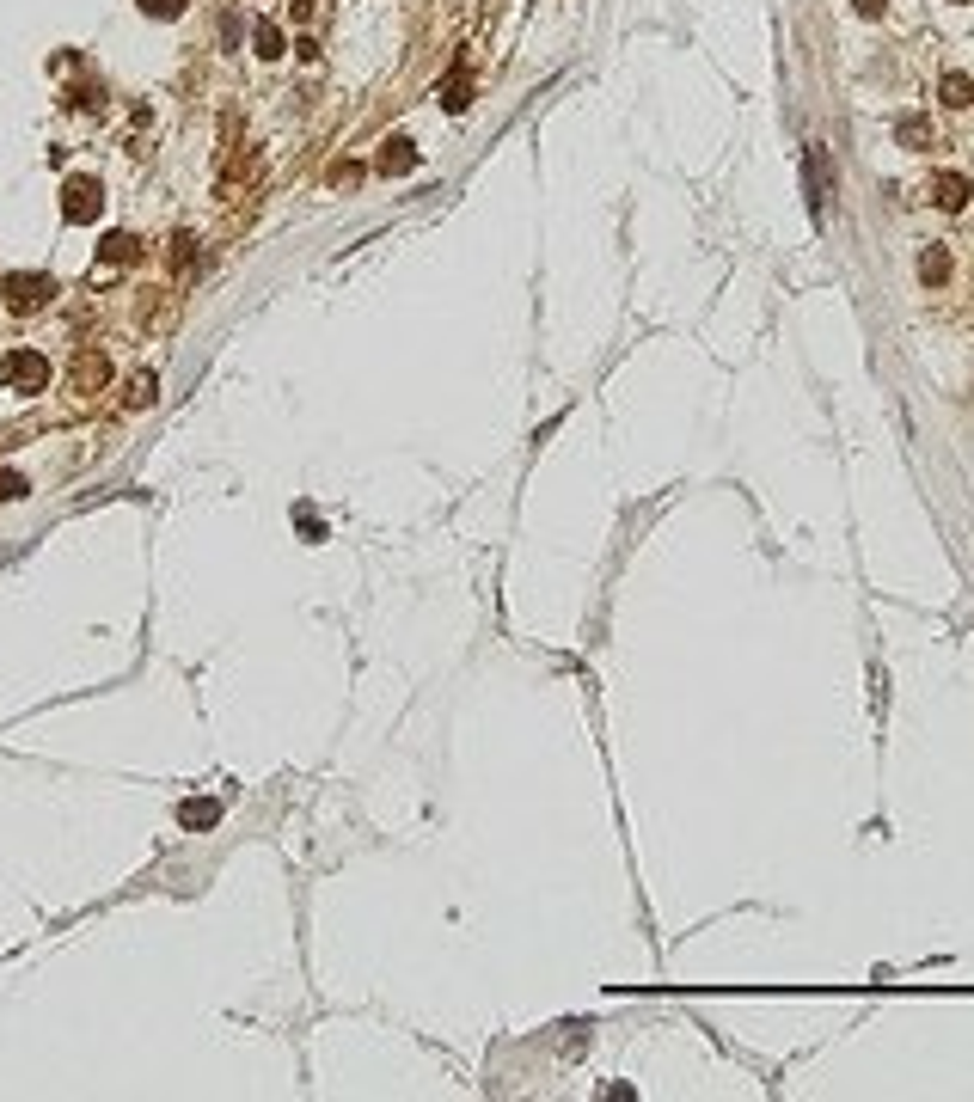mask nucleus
<instances>
[{
    "instance_id": "nucleus-8",
    "label": "nucleus",
    "mask_w": 974,
    "mask_h": 1102,
    "mask_svg": "<svg viewBox=\"0 0 974 1102\" xmlns=\"http://www.w3.org/2000/svg\"><path fill=\"white\" fill-rule=\"evenodd\" d=\"M411 166H417V147L405 135H393V141L380 147V172H411Z\"/></svg>"
},
{
    "instance_id": "nucleus-13",
    "label": "nucleus",
    "mask_w": 974,
    "mask_h": 1102,
    "mask_svg": "<svg viewBox=\"0 0 974 1102\" xmlns=\"http://www.w3.org/2000/svg\"><path fill=\"white\" fill-rule=\"evenodd\" d=\"M178 821H184V827H215V821H221V803H184Z\"/></svg>"
},
{
    "instance_id": "nucleus-7",
    "label": "nucleus",
    "mask_w": 974,
    "mask_h": 1102,
    "mask_svg": "<svg viewBox=\"0 0 974 1102\" xmlns=\"http://www.w3.org/2000/svg\"><path fill=\"white\" fill-rule=\"evenodd\" d=\"M919 282L925 288H944L950 282V252H944V245H925V252H919Z\"/></svg>"
},
{
    "instance_id": "nucleus-10",
    "label": "nucleus",
    "mask_w": 974,
    "mask_h": 1102,
    "mask_svg": "<svg viewBox=\"0 0 974 1102\" xmlns=\"http://www.w3.org/2000/svg\"><path fill=\"white\" fill-rule=\"evenodd\" d=\"M944 105L950 111H968L974 105V80L968 74H944Z\"/></svg>"
},
{
    "instance_id": "nucleus-14",
    "label": "nucleus",
    "mask_w": 974,
    "mask_h": 1102,
    "mask_svg": "<svg viewBox=\"0 0 974 1102\" xmlns=\"http://www.w3.org/2000/svg\"><path fill=\"white\" fill-rule=\"evenodd\" d=\"M258 56H264V62H276V56H282V31H276L270 19L258 25Z\"/></svg>"
},
{
    "instance_id": "nucleus-15",
    "label": "nucleus",
    "mask_w": 974,
    "mask_h": 1102,
    "mask_svg": "<svg viewBox=\"0 0 974 1102\" xmlns=\"http://www.w3.org/2000/svg\"><path fill=\"white\" fill-rule=\"evenodd\" d=\"M154 392H160V380H154V374H135V380H129V398H123V405H148Z\"/></svg>"
},
{
    "instance_id": "nucleus-17",
    "label": "nucleus",
    "mask_w": 974,
    "mask_h": 1102,
    "mask_svg": "<svg viewBox=\"0 0 974 1102\" xmlns=\"http://www.w3.org/2000/svg\"><path fill=\"white\" fill-rule=\"evenodd\" d=\"M141 13H154V19H178V13H184V0H141Z\"/></svg>"
},
{
    "instance_id": "nucleus-2",
    "label": "nucleus",
    "mask_w": 974,
    "mask_h": 1102,
    "mask_svg": "<svg viewBox=\"0 0 974 1102\" xmlns=\"http://www.w3.org/2000/svg\"><path fill=\"white\" fill-rule=\"evenodd\" d=\"M99 209H105V190H99V178L74 172V178L62 184V215H68L74 227H86V221H99Z\"/></svg>"
},
{
    "instance_id": "nucleus-4",
    "label": "nucleus",
    "mask_w": 974,
    "mask_h": 1102,
    "mask_svg": "<svg viewBox=\"0 0 974 1102\" xmlns=\"http://www.w3.org/2000/svg\"><path fill=\"white\" fill-rule=\"evenodd\" d=\"M968 196H974V184H968L962 172H938V178H932V203H938L944 215H956V209H968Z\"/></svg>"
},
{
    "instance_id": "nucleus-16",
    "label": "nucleus",
    "mask_w": 974,
    "mask_h": 1102,
    "mask_svg": "<svg viewBox=\"0 0 974 1102\" xmlns=\"http://www.w3.org/2000/svg\"><path fill=\"white\" fill-rule=\"evenodd\" d=\"M25 490H31V484H25L19 472H0V503H19V496H25Z\"/></svg>"
},
{
    "instance_id": "nucleus-3",
    "label": "nucleus",
    "mask_w": 974,
    "mask_h": 1102,
    "mask_svg": "<svg viewBox=\"0 0 974 1102\" xmlns=\"http://www.w3.org/2000/svg\"><path fill=\"white\" fill-rule=\"evenodd\" d=\"M0 380H7L13 392H43V386H50V356H37V349H13V356L0 362Z\"/></svg>"
},
{
    "instance_id": "nucleus-9",
    "label": "nucleus",
    "mask_w": 974,
    "mask_h": 1102,
    "mask_svg": "<svg viewBox=\"0 0 974 1102\" xmlns=\"http://www.w3.org/2000/svg\"><path fill=\"white\" fill-rule=\"evenodd\" d=\"M821 203H827V154L809 147V209L821 215Z\"/></svg>"
},
{
    "instance_id": "nucleus-1",
    "label": "nucleus",
    "mask_w": 974,
    "mask_h": 1102,
    "mask_svg": "<svg viewBox=\"0 0 974 1102\" xmlns=\"http://www.w3.org/2000/svg\"><path fill=\"white\" fill-rule=\"evenodd\" d=\"M0 294H7L13 313H37V307H50V300H56V282L43 276V270H13V276H0Z\"/></svg>"
},
{
    "instance_id": "nucleus-18",
    "label": "nucleus",
    "mask_w": 974,
    "mask_h": 1102,
    "mask_svg": "<svg viewBox=\"0 0 974 1102\" xmlns=\"http://www.w3.org/2000/svg\"><path fill=\"white\" fill-rule=\"evenodd\" d=\"M852 7H858L864 19H876V13H883V7H889V0H852Z\"/></svg>"
},
{
    "instance_id": "nucleus-6",
    "label": "nucleus",
    "mask_w": 974,
    "mask_h": 1102,
    "mask_svg": "<svg viewBox=\"0 0 974 1102\" xmlns=\"http://www.w3.org/2000/svg\"><path fill=\"white\" fill-rule=\"evenodd\" d=\"M99 264H117V270L123 264H141V239L135 233H105L99 239Z\"/></svg>"
},
{
    "instance_id": "nucleus-5",
    "label": "nucleus",
    "mask_w": 974,
    "mask_h": 1102,
    "mask_svg": "<svg viewBox=\"0 0 974 1102\" xmlns=\"http://www.w3.org/2000/svg\"><path fill=\"white\" fill-rule=\"evenodd\" d=\"M111 380V362L99 356V349H80L74 356V392H99Z\"/></svg>"
},
{
    "instance_id": "nucleus-11",
    "label": "nucleus",
    "mask_w": 974,
    "mask_h": 1102,
    "mask_svg": "<svg viewBox=\"0 0 974 1102\" xmlns=\"http://www.w3.org/2000/svg\"><path fill=\"white\" fill-rule=\"evenodd\" d=\"M895 141H901V147H913V154H919V147L932 141V123H925V117H901V123H895Z\"/></svg>"
},
{
    "instance_id": "nucleus-12",
    "label": "nucleus",
    "mask_w": 974,
    "mask_h": 1102,
    "mask_svg": "<svg viewBox=\"0 0 974 1102\" xmlns=\"http://www.w3.org/2000/svg\"><path fill=\"white\" fill-rule=\"evenodd\" d=\"M442 105H448V111H466V105H472V80H466L460 68H454L448 86H442Z\"/></svg>"
}]
</instances>
